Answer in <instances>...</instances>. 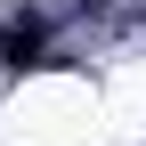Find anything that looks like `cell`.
<instances>
[{
    "label": "cell",
    "instance_id": "1",
    "mask_svg": "<svg viewBox=\"0 0 146 146\" xmlns=\"http://www.w3.org/2000/svg\"><path fill=\"white\" fill-rule=\"evenodd\" d=\"M41 49H49V25H41V16H25V8L0 16V65H8V73L41 65Z\"/></svg>",
    "mask_w": 146,
    "mask_h": 146
}]
</instances>
